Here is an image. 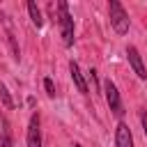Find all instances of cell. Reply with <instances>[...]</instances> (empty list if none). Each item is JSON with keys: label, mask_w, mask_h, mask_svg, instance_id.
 Masks as SVG:
<instances>
[{"label": "cell", "mask_w": 147, "mask_h": 147, "mask_svg": "<svg viewBox=\"0 0 147 147\" xmlns=\"http://www.w3.org/2000/svg\"><path fill=\"white\" fill-rule=\"evenodd\" d=\"M108 11H110V25L115 28V32H117V34H126V32H129V14H126V9L122 7V2L110 0Z\"/></svg>", "instance_id": "1"}, {"label": "cell", "mask_w": 147, "mask_h": 147, "mask_svg": "<svg viewBox=\"0 0 147 147\" xmlns=\"http://www.w3.org/2000/svg\"><path fill=\"white\" fill-rule=\"evenodd\" d=\"M60 9V32H62V44L69 48L74 46V16L69 14V5L67 2H57Z\"/></svg>", "instance_id": "2"}, {"label": "cell", "mask_w": 147, "mask_h": 147, "mask_svg": "<svg viewBox=\"0 0 147 147\" xmlns=\"http://www.w3.org/2000/svg\"><path fill=\"white\" fill-rule=\"evenodd\" d=\"M103 92H106V101H108V106H110L113 115H115V117H122V115H124L122 96H119V92H117V87H115V83H113L110 78L103 83Z\"/></svg>", "instance_id": "3"}, {"label": "cell", "mask_w": 147, "mask_h": 147, "mask_svg": "<svg viewBox=\"0 0 147 147\" xmlns=\"http://www.w3.org/2000/svg\"><path fill=\"white\" fill-rule=\"evenodd\" d=\"M28 147H41V122L37 113L30 117L28 124Z\"/></svg>", "instance_id": "4"}, {"label": "cell", "mask_w": 147, "mask_h": 147, "mask_svg": "<svg viewBox=\"0 0 147 147\" xmlns=\"http://www.w3.org/2000/svg\"><path fill=\"white\" fill-rule=\"evenodd\" d=\"M126 55H129V64L133 67V71L138 74V78H147V69H145V64H142V57H140L138 48H136V46H129V48H126Z\"/></svg>", "instance_id": "5"}, {"label": "cell", "mask_w": 147, "mask_h": 147, "mask_svg": "<svg viewBox=\"0 0 147 147\" xmlns=\"http://www.w3.org/2000/svg\"><path fill=\"white\" fill-rule=\"evenodd\" d=\"M115 145L117 147H133V136L129 131V126L124 122L117 124V131H115Z\"/></svg>", "instance_id": "6"}, {"label": "cell", "mask_w": 147, "mask_h": 147, "mask_svg": "<svg viewBox=\"0 0 147 147\" xmlns=\"http://www.w3.org/2000/svg\"><path fill=\"white\" fill-rule=\"evenodd\" d=\"M69 74H71V80L76 83V87H78V92L80 94H87L90 90H87V83H85V78H83V74H80V69H78V64L71 60L69 62Z\"/></svg>", "instance_id": "7"}, {"label": "cell", "mask_w": 147, "mask_h": 147, "mask_svg": "<svg viewBox=\"0 0 147 147\" xmlns=\"http://www.w3.org/2000/svg\"><path fill=\"white\" fill-rule=\"evenodd\" d=\"M28 11H30V18H32V23H34L37 28H41V25H44V18H41V11H39V7H37L32 0L28 2Z\"/></svg>", "instance_id": "8"}, {"label": "cell", "mask_w": 147, "mask_h": 147, "mask_svg": "<svg viewBox=\"0 0 147 147\" xmlns=\"http://www.w3.org/2000/svg\"><path fill=\"white\" fill-rule=\"evenodd\" d=\"M0 147H14V142H11V136H9V126H7V122H5V129H2Z\"/></svg>", "instance_id": "9"}, {"label": "cell", "mask_w": 147, "mask_h": 147, "mask_svg": "<svg viewBox=\"0 0 147 147\" xmlns=\"http://www.w3.org/2000/svg\"><path fill=\"white\" fill-rule=\"evenodd\" d=\"M0 96H2V101H5L7 108H14V101H11V96H9V92H7L5 85H0Z\"/></svg>", "instance_id": "10"}, {"label": "cell", "mask_w": 147, "mask_h": 147, "mask_svg": "<svg viewBox=\"0 0 147 147\" xmlns=\"http://www.w3.org/2000/svg\"><path fill=\"white\" fill-rule=\"evenodd\" d=\"M44 87H46V94L48 96H55V87H53V80L51 78H44Z\"/></svg>", "instance_id": "11"}, {"label": "cell", "mask_w": 147, "mask_h": 147, "mask_svg": "<svg viewBox=\"0 0 147 147\" xmlns=\"http://www.w3.org/2000/svg\"><path fill=\"white\" fill-rule=\"evenodd\" d=\"M90 80H92V87H94V92H99V83H96V71H94V69L90 71Z\"/></svg>", "instance_id": "12"}, {"label": "cell", "mask_w": 147, "mask_h": 147, "mask_svg": "<svg viewBox=\"0 0 147 147\" xmlns=\"http://www.w3.org/2000/svg\"><path fill=\"white\" fill-rule=\"evenodd\" d=\"M140 122H142V129H145V136H147V113L140 115Z\"/></svg>", "instance_id": "13"}, {"label": "cell", "mask_w": 147, "mask_h": 147, "mask_svg": "<svg viewBox=\"0 0 147 147\" xmlns=\"http://www.w3.org/2000/svg\"><path fill=\"white\" fill-rule=\"evenodd\" d=\"M74 147H80V145H74Z\"/></svg>", "instance_id": "14"}]
</instances>
